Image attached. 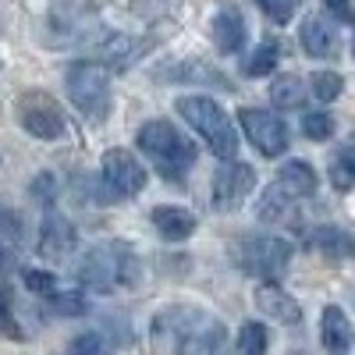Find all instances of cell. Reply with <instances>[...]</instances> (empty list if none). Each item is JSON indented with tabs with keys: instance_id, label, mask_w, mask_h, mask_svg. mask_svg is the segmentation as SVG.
<instances>
[{
	"instance_id": "30",
	"label": "cell",
	"mask_w": 355,
	"mask_h": 355,
	"mask_svg": "<svg viewBox=\"0 0 355 355\" xmlns=\"http://www.w3.org/2000/svg\"><path fill=\"white\" fill-rule=\"evenodd\" d=\"M259 8L270 15V21L284 25V21H291L295 8H299V0H259Z\"/></svg>"
},
{
	"instance_id": "13",
	"label": "cell",
	"mask_w": 355,
	"mask_h": 355,
	"mask_svg": "<svg viewBox=\"0 0 355 355\" xmlns=\"http://www.w3.org/2000/svg\"><path fill=\"white\" fill-rule=\"evenodd\" d=\"M320 341H323V348H327V355H348V352H352V345H355V327H352V320L345 316L341 306H327V309H323Z\"/></svg>"
},
{
	"instance_id": "7",
	"label": "cell",
	"mask_w": 355,
	"mask_h": 355,
	"mask_svg": "<svg viewBox=\"0 0 355 355\" xmlns=\"http://www.w3.org/2000/svg\"><path fill=\"white\" fill-rule=\"evenodd\" d=\"M18 121L28 135L36 139H61L64 135V114L57 107V100L43 89H28V93L18 100Z\"/></svg>"
},
{
	"instance_id": "20",
	"label": "cell",
	"mask_w": 355,
	"mask_h": 355,
	"mask_svg": "<svg viewBox=\"0 0 355 355\" xmlns=\"http://www.w3.org/2000/svg\"><path fill=\"white\" fill-rule=\"evenodd\" d=\"M291 196H284L277 185H270L263 196H259V206H256V214H259V220H266V224H284L288 217H291Z\"/></svg>"
},
{
	"instance_id": "29",
	"label": "cell",
	"mask_w": 355,
	"mask_h": 355,
	"mask_svg": "<svg viewBox=\"0 0 355 355\" xmlns=\"http://www.w3.org/2000/svg\"><path fill=\"white\" fill-rule=\"evenodd\" d=\"M0 239L21 242V217L11 210V206H4V202H0Z\"/></svg>"
},
{
	"instance_id": "18",
	"label": "cell",
	"mask_w": 355,
	"mask_h": 355,
	"mask_svg": "<svg viewBox=\"0 0 355 355\" xmlns=\"http://www.w3.org/2000/svg\"><path fill=\"white\" fill-rule=\"evenodd\" d=\"M302 50L313 57H331L338 50V33L323 18H306L302 21Z\"/></svg>"
},
{
	"instance_id": "31",
	"label": "cell",
	"mask_w": 355,
	"mask_h": 355,
	"mask_svg": "<svg viewBox=\"0 0 355 355\" xmlns=\"http://www.w3.org/2000/svg\"><path fill=\"white\" fill-rule=\"evenodd\" d=\"M0 331L8 338H21V327L15 323V313H11V295L8 288H0Z\"/></svg>"
},
{
	"instance_id": "33",
	"label": "cell",
	"mask_w": 355,
	"mask_h": 355,
	"mask_svg": "<svg viewBox=\"0 0 355 355\" xmlns=\"http://www.w3.org/2000/svg\"><path fill=\"white\" fill-rule=\"evenodd\" d=\"M327 4V11L338 18V21H345V25H352L355 21V11H352V0H323Z\"/></svg>"
},
{
	"instance_id": "28",
	"label": "cell",
	"mask_w": 355,
	"mask_h": 355,
	"mask_svg": "<svg viewBox=\"0 0 355 355\" xmlns=\"http://www.w3.org/2000/svg\"><path fill=\"white\" fill-rule=\"evenodd\" d=\"M21 281H25V288H28V291L43 295V299H50V295L57 291V277H53V274H46V270H25V274H21Z\"/></svg>"
},
{
	"instance_id": "9",
	"label": "cell",
	"mask_w": 355,
	"mask_h": 355,
	"mask_svg": "<svg viewBox=\"0 0 355 355\" xmlns=\"http://www.w3.org/2000/svg\"><path fill=\"white\" fill-rule=\"evenodd\" d=\"M103 182L114 196H121V199H135L142 189H146V171L142 164L128 153V150H107L103 153Z\"/></svg>"
},
{
	"instance_id": "12",
	"label": "cell",
	"mask_w": 355,
	"mask_h": 355,
	"mask_svg": "<svg viewBox=\"0 0 355 355\" xmlns=\"http://www.w3.org/2000/svg\"><path fill=\"white\" fill-rule=\"evenodd\" d=\"M252 299H256V309L263 316L281 320V323H288V327H299V323H302V306L295 302L288 291H281L277 284H259L252 291Z\"/></svg>"
},
{
	"instance_id": "23",
	"label": "cell",
	"mask_w": 355,
	"mask_h": 355,
	"mask_svg": "<svg viewBox=\"0 0 355 355\" xmlns=\"http://www.w3.org/2000/svg\"><path fill=\"white\" fill-rule=\"evenodd\" d=\"M331 178H334V189L338 192H348L355 185V146H348V150H341L331 160Z\"/></svg>"
},
{
	"instance_id": "24",
	"label": "cell",
	"mask_w": 355,
	"mask_h": 355,
	"mask_svg": "<svg viewBox=\"0 0 355 355\" xmlns=\"http://www.w3.org/2000/svg\"><path fill=\"white\" fill-rule=\"evenodd\" d=\"M46 302H50V309H53L57 316H82V313L89 309L82 291H61V288H57Z\"/></svg>"
},
{
	"instance_id": "21",
	"label": "cell",
	"mask_w": 355,
	"mask_h": 355,
	"mask_svg": "<svg viewBox=\"0 0 355 355\" xmlns=\"http://www.w3.org/2000/svg\"><path fill=\"white\" fill-rule=\"evenodd\" d=\"M277 57H281V46L270 40V43L256 46V53H252L249 61L242 64V71H245L249 78H263V75H270V71L277 68Z\"/></svg>"
},
{
	"instance_id": "16",
	"label": "cell",
	"mask_w": 355,
	"mask_h": 355,
	"mask_svg": "<svg viewBox=\"0 0 355 355\" xmlns=\"http://www.w3.org/2000/svg\"><path fill=\"white\" fill-rule=\"evenodd\" d=\"M274 185H277L284 196H291V199H306V196L316 192V171H313L306 160H288V164L281 167V174H277Z\"/></svg>"
},
{
	"instance_id": "6",
	"label": "cell",
	"mask_w": 355,
	"mask_h": 355,
	"mask_svg": "<svg viewBox=\"0 0 355 355\" xmlns=\"http://www.w3.org/2000/svg\"><path fill=\"white\" fill-rule=\"evenodd\" d=\"M107 82H110V75H107V68L96 64V61H78V64H71V68H68V78H64L71 103H75L82 114L96 117V121L107 114V100H110Z\"/></svg>"
},
{
	"instance_id": "19",
	"label": "cell",
	"mask_w": 355,
	"mask_h": 355,
	"mask_svg": "<svg viewBox=\"0 0 355 355\" xmlns=\"http://www.w3.org/2000/svg\"><path fill=\"white\" fill-rule=\"evenodd\" d=\"M270 100H274V107H281V110H299V107L306 103V82H302L299 75L277 78V82L270 85Z\"/></svg>"
},
{
	"instance_id": "25",
	"label": "cell",
	"mask_w": 355,
	"mask_h": 355,
	"mask_svg": "<svg viewBox=\"0 0 355 355\" xmlns=\"http://www.w3.org/2000/svg\"><path fill=\"white\" fill-rule=\"evenodd\" d=\"M341 75H334V71H316L313 75V82H309V89H313V96L316 100H323V103H334L338 96H341Z\"/></svg>"
},
{
	"instance_id": "14",
	"label": "cell",
	"mask_w": 355,
	"mask_h": 355,
	"mask_svg": "<svg viewBox=\"0 0 355 355\" xmlns=\"http://www.w3.org/2000/svg\"><path fill=\"white\" fill-rule=\"evenodd\" d=\"M306 245L313 249V252H320L323 259H355V239L348 231H341V227H313L309 234H306Z\"/></svg>"
},
{
	"instance_id": "2",
	"label": "cell",
	"mask_w": 355,
	"mask_h": 355,
	"mask_svg": "<svg viewBox=\"0 0 355 355\" xmlns=\"http://www.w3.org/2000/svg\"><path fill=\"white\" fill-rule=\"evenodd\" d=\"M142 277V263L125 245H96L89 249L78 266V284L89 291H114V288H135Z\"/></svg>"
},
{
	"instance_id": "3",
	"label": "cell",
	"mask_w": 355,
	"mask_h": 355,
	"mask_svg": "<svg viewBox=\"0 0 355 355\" xmlns=\"http://www.w3.org/2000/svg\"><path fill=\"white\" fill-rule=\"evenodd\" d=\"M139 150L150 157L167 182H182L185 171L196 164V146L178 132L171 121H146L139 128Z\"/></svg>"
},
{
	"instance_id": "34",
	"label": "cell",
	"mask_w": 355,
	"mask_h": 355,
	"mask_svg": "<svg viewBox=\"0 0 355 355\" xmlns=\"http://www.w3.org/2000/svg\"><path fill=\"white\" fill-rule=\"evenodd\" d=\"M4 263H8V252H4V245H0V270H4Z\"/></svg>"
},
{
	"instance_id": "32",
	"label": "cell",
	"mask_w": 355,
	"mask_h": 355,
	"mask_svg": "<svg viewBox=\"0 0 355 355\" xmlns=\"http://www.w3.org/2000/svg\"><path fill=\"white\" fill-rule=\"evenodd\" d=\"M33 196L36 199H43V202H53V196H57V174H50V171H43L36 182H33Z\"/></svg>"
},
{
	"instance_id": "8",
	"label": "cell",
	"mask_w": 355,
	"mask_h": 355,
	"mask_svg": "<svg viewBox=\"0 0 355 355\" xmlns=\"http://www.w3.org/2000/svg\"><path fill=\"white\" fill-rule=\"evenodd\" d=\"M239 125L249 135V142L263 157H281L288 150V125L281 121L277 114L259 110V107H242L239 110Z\"/></svg>"
},
{
	"instance_id": "17",
	"label": "cell",
	"mask_w": 355,
	"mask_h": 355,
	"mask_svg": "<svg viewBox=\"0 0 355 355\" xmlns=\"http://www.w3.org/2000/svg\"><path fill=\"white\" fill-rule=\"evenodd\" d=\"M153 227L164 234L167 242H185L189 234L196 231V217L182 206H157L153 210Z\"/></svg>"
},
{
	"instance_id": "22",
	"label": "cell",
	"mask_w": 355,
	"mask_h": 355,
	"mask_svg": "<svg viewBox=\"0 0 355 355\" xmlns=\"http://www.w3.org/2000/svg\"><path fill=\"white\" fill-rule=\"evenodd\" d=\"M266 345H270V334H266L263 323H245V327L239 331V355H266Z\"/></svg>"
},
{
	"instance_id": "5",
	"label": "cell",
	"mask_w": 355,
	"mask_h": 355,
	"mask_svg": "<svg viewBox=\"0 0 355 355\" xmlns=\"http://www.w3.org/2000/svg\"><path fill=\"white\" fill-rule=\"evenodd\" d=\"M231 256H234V263H239L245 274L277 277V274L288 270V263H291V245L284 239H274V234H263V239L249 234V239L234 242Z\"/></svg>"
},
{
	"instance_id": "15",
	"label": "cell",
	"mask_w": 355,
	"mask_h": 355,
	"mask_svg": "<svg viewBox=\"0 0 355 355\" xmlns=\"http://www.w3.org/2000/svg\"><path fill=\"white\" fill-rule=\"evenodd\" d=\"M214 43L220 53H239L245 46V18L239 8H220L214 18Z\"/></svg>"
},
{
	"instance_id": "27",
	"label": "cell",
	"mask_w": 355,
	"mask_h": 355,
	"mask_svg": "<svg viewBox=\"0 0 355 355\" xmlns=\"http://www.w3.org/2000/svg\"><path fill=\"white\" fill-rule=\"evenodd\" d=\"M68 355H110V348H107V341L96 331H85V334H78L68 345Z\"/></svg>"
},
{
	"instance_id": "10",
	"label": "cell",
	"mask_w": 355,
	"mask_h": 355,
	"mask_svg": "<svg viewBox=\"0 0 355 355\" xmlns=\"http://www.w3.org/2000/svg\"><path fill=\"white\" fill-rule=\"evenodd\" d=\"M256 189V174L249 164H234L227 160L214 174V210H239L242 199Z\"/></svg>"
},
{
	"instance_id": "4",
	"label": "cell",
	"mask_w": 355,
	"mask_h": 355,
	"mask_svg": "<svg viewBox=\"0 0 355 355\" xmlns=\"http://www.w3.org/2000/svg\"><path fill=\"white\" fill-rule=\"evenodd\" d=\"M178 114L202 135V142L220 157V160H231L239 153V132L227 121V114L220 110V103H214L210 96H182L178 100Z\"/></svg>"
},
{
	"instance_id": "1",
	"label": "cell",
	"mask_w": 355,
	"mask_h": 355,
	"mask_svg": "<svg viewBox=\"0 0 355 355\" xmlns=\"http://www.w3.org/2000/svg\"><path fill=\"white\" fill-rule=\"evenodd\" d=\"M150 345L157 355H220L224 331L202 309L171 306L153 316Z\"/></svg>"
},
{
	"instance_id": "11",
	"label": "cell",
	"mask_w": 355,
	"mask_h": 355,
	"mask_svg": "<svg viewBox=\"0 0 355 355\" xmlns=\"http://www.w3.org/2000/svg\"><path fill=\"white\" fill-rule=\"evenodd\" d=\"M75 242H78V234H75L71 220L64 214L50 210L43 217V224H40V245H36V252L43 259H61V256H68L75 249Z\"/></svg>"
},
{
	"instance_id": "26",
	"label": "cell",
	"mask_w": 355,
	"mask_h": 355,
	"mask_svg": "<svg viewBox=\"0 0 355 355\" xmlns=\"http://www.w3.org/2000/svg\"><path fill=\"white\" fill-rule=\"evenodd\" d=\"M302 132H306V139H313V142H327V139L334 135V117H331V114H306Z\"/></svg>"
}]
</instances>
